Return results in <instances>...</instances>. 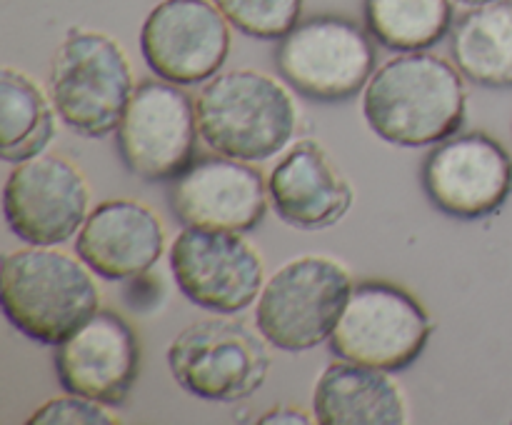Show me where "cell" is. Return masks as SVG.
Returning a JSON list of instances; mask_svg holds the SVG:
<instances>
[{
    "label": "cell",
    "mask_w": 512,
    "mask_h": 425,
    "mask_svg": "<svg viewBox=\"0 0 512 425\" xmlns=\"http://www.w3.org/2000/svg\"><path fill=\"white\" fill-rule=\"evenodd\" d=\"M458 65L430 53H408L375 70L363 93L370 130L403 148L433 145L465 123L468 93Z\"/></svg>",
    "instance_id": "6da1fadb"
},
{
    "label": "cell",
    "mask_w": 512,
    "mask_h": 425,
    "mask_svg": "<svg viewBox=\"0 0 512 425\" xmlns=\"http://www.w3.org/2000/svg\"><path fill=\"white\" fill-rule=\"evenodd\" d=\"M0 300L5 318L43 345H60L100 310L98 285L85 265L53 245L5 255Z\"/></svg>",
    "instance_id": "7a4b0ae2"
},
{
    "label": "cell",
    "mask_w": 512,
    "mask_h": 425,
    "mask_svg": "<svg viewBox=\"0 0 512 425\" xmlns=\"http://www.w3.org/2000/svg\"><path fill=\"white\" fill-rule=\"evenodd\" d=\"M195 113L205 145L245 163L278 155L298 128V108L288 88L253 68L215 75L200 90Z\"/></svg>",
    "instance_id": "3957f363"
},
{
    "label": "cell",
    "mask_w": 512,
    "mask_h": 425,
    "mask_svg": "<svg viewBox=\"0 0 512 425\" xmlns=\"http://www.w3.org/2000/svg\"><path fill=\"white\" fill-rule=\"evenodd\" d=\"M133 68L118 40L70 30L50 63L48 95L68 128L85 138L115 133L133 98Z\"/></svg>",
    "instance_id": "277c9868"
},
{
    "label": "cell",
    "mask_w": 512,
    "mask_h": 425,
    "mask_svg": "<svg viewBox=\"0 0 512 425\" xmlns=\"http://www.w3.org/2000/svg\"><path fill=\"white\" fill-rule=\"evenodd\" d=\"M350 290L353 280L338 260L300 255L263 285L255 323L270 345L285 353H303L330 340Z\"/></svg>",
    "instance_id": "5b68a950"
},
{
    "label": "cell",
    "mask_w": 512,
    "mask_h": 425,
    "mask_svg": "<svg viewBox=\"0 0 512 425\" xmlns=\"http://www.w3.org/2000/svg\"><path fill=\"white\" fill-rule=\"evenodd\" d=\"M168 368L185 393L215 403H238L268 380V340L243 320H195L168 345Z\"/></svg>",
    "instance_id": "8992f818"
},
{
    "label": "cell",
    "mask_w": 512,
    "mask_h": 425,
    "mask_svg": "<svg viewBox=\"0 0 512 425\" xmlns=\"http://www.w3.org/2000/svg\"><path fill=\"white\" fill-rule=\"evenodd\" d=\"M430 333L428 310L408 290L385 280H365L350 290L330 348L350 363L400 373L423 355Z\"/></svg>",
    "instance_id": "52a82bcc"
},
{
    "label": "cell",
    "mask_w": 512,
    "mask_h": 425,
    "mask_svg": "<svg viewBox=\"0 0 512 425\" xmlns=\"http://www.w3.org/2000/svg\"><path fill=\"white\" fill-rule=\"evenodd\" d=\"M280 75L300 95L320 103L353 98L375 73V48L368 33L340 15H318L298 23L275 50Z\"/></svg>",
    "instance_id": "ba28073f"
},
{
    "label": "cell",
    "mask_w": 512,
    "mask_h": 425,
    "mask_svg": "<svg viewBox=\"0 0 512 425\" xmlns=\"http://www.w3.org/2000/svg\"><path fill=\"white\" fill-rule=\"evenodd\" d=\"M198 113L188 93L168 80H145L133 90L118 138L125 168L140 180H175L193 165Z\"/></svg>",
    "instance_id": "9c48e42d"
},
{
    "label": "cell",
    "mask_w": 512,
    "mask_h": 425,
    "mask_svg": "<svg viewBox=\"0 0 512 425\" xmlns=\"http://www.w3.org/2000/svg\"><path fill=\"white\" fill-rule=\"evenodd\" d=\"M423 188L440 213L458 220L495 215L512 193V158L493 135L455 133L423 163Z\"/></svg>",
    "instance_id": "30bf717a"
},
{
    "label": "cell",
    "mask_w": 512,
    "mask_h": 425,
    "mask_svg": "<svg viewBox=\"0 0 512 425\" xmlns=\"http://www.w3.org/2000/svg\"><path fill=\"white\" fill-rule=\"evenodd\" d=\"M170 270L180 293L215 313H240L263 290L260 253L235 230L185 228L170 248Z\"/></svg>",
    "instance_id": "8fae6325"
},
{
    "label": "cell",
    "mask_w": 512,
    "mask_h": 425,
    "mask_svg": "<svg viewBox=\"0 0 512 425\" xmlns=\"http://www.w3.org/2000/svg\"><path fill=\"white\" fill-rule=\"evenodd\" d=\"M90 188L78 165L60 155L15 163L3 188L8 228L28 245H60L88 218Z\"/></svg>",
    "instance_id": "7c38bea8"
},
{
    "label": "cell",
    "mask_w": 512,
    "mask_h": 425,
    "mask_svg": "<svg viewBox=\"0 0 512 425\" xmlns=\"http://www.w3.org/2000/svg\"><path fill=\"white\" fill-rule=\"evenodd\" d=\"M140 50L150 70L168 83H203L228 60V18L208 0H165L145 18Z\"/></svg>",
    "instance_id": "4fadbf2b"
},
{
    "label": "cell",
    "mask_w": 512,
    "mask_h": 425,
    "mask_svg": "<svg viewBox=\"0 0 512 425\" xmlns=\"http://www.w3.org/2000/svg\"><path fill=\"white\" fill-rule=\"evenodd\" d=\"M55 373L65 393L123 405L140 373V340L115 310H98L58 345Z\"/></svg>",
    "instance_id": "5bb4252c"
},
{
    "label": "cell",
    "mask_w": 512,
    "mask_h": 425,
    "mask_svg": "<svg viewBox=\"0 0 512 425\" xmlns=\"http://www.w3.org/2000/svg\"><path fill=\"white\" fill-rule=\"evenodd\" d=\"M268 185L245 160L203 158L175 178L170 205L185 228L248 233L268 210Z\"/></svg>",
    "instance_id": "9a60e30c"
},
{
    "label": "cell",
    "mask_w": 512,
    "mask_h": 425,
    "mask_svg": "<svg viewBox=\"0 0 512 425\" xmlns=\"http://www.w3.org/2000/svg\"><path fill=\"white\" fill-rule=\"evenodd\" d=\"M268 195L280 220L298 230H323L353 208V185L328 150L315 140L295 143L268 178Z\"/></svg>",
    "instance_id": "2e32d148"
},
{
    "label": "cell",
    "mask_w": 512,
    "mask_h": 425,
    "mask_svg": "<svg viewBox=\"0 0 512 425\" xmlns=\"http://www.w3.org/2000/svg\"><path fill=\"white\" fill-rule=\"evenodd\" d=\"M75 250L100 278L128 280L158 263L165 250V230L145 203L105 200L85 218Z\"/></svg>",
    "instance_id": "e0dca14e"
},
{
    "label": "cell",
    "mask_w": 512,
    "mask_h": 425,
    "mask_svg": "<svg viewBox=\"0 0 512 425\" xmlns=\"http://www.w3.org/2000/svg\"><path fill=\"white\" fill-rule=\"evenodd\" d=\"M313 413L323 425H403L408 403L388 370L330 363L315 380Z\"/></svg>",
    "instance_id": "ac0fdd59"
},
{
    "label": "cell",
    "mask_w": 512,
    "mask_h": 425,
    "mask_svg": "<svg viewBox=\"0 0 512 425\" xmlns=\"http://www.w3.org/2000/svg\"><path fill=\"white\" fill-rule=\"evenodd\" d=\"M450 50L470 83L490 90L512 88V0L473 8L453 28Z\"/></svg>",
    "instance_id": "d6986e66"
},
{
    "label": "cell",
    "mask_w": 512,
    "mask_h": 425,
    "mask_svg": "<svg viewBox=\"0 0 512 425\" xmlns=\"http://www.w3.org/2000/svg\"><path fill=\"white\" fill-rule=\"evenodd\" d=\"M55 105L30 75L0 73V158L25 163L48 150L55 138Z\"/></svg>",
    "instance_id": "ffe728a7"
},
{
    "label": "cell",
    "mask_w": 512,
    "mask_h": 425,
    "mask_svg": "<svg viewBox=\"0 0 512 425\" xmlns=\"http://www.w3.org/2000/svg\"><path fill=\"white\" fill-rule=\"evenodd\" d=\"M453 23L450 0H365V25L380 45L418 53L445 38Z\"/></svg>",
    "instance_id": "44dd1931"
},
{
    "label": "cell",
    "mask_w": 512,
    "mask_h": 425,
    "mask_svg": "<svg viewBox=\"0 0 512 425\" xmlns=\"http://www.w3.org/2000/svg\"><path fill=\"white\" fill-rule=\"evenodd\" d=\"M220 13L250 38L278 40L298 25L303 0H215Z\"/></svg>",
    "instance_id": "7402d4cb"
},
{
    "label": "cell",
    "mask_w": 512,
    "mask_h": 425,
    "mask_svg": "<svg viewBox=\"0 0 512 425\" xmlns=\"http://www.w3.org/2000/svg\"><path fill=\"white\" fill-rule=\"evenodd\" d=\"M30 425L38 423H93V425H118L120 420L110 415L98 400L83 398V395L68 393L65 398H53L40 405L28 420Z\"/></svg>",
    "instance_id": "603a6c76"
},
{
    "label": "cell",
    "mask_w": 512,
    "mask_h": 425,
    "mask_svg": "<svg viewBox=\"0 0 512 425\" xmlns=\"http://www.w3.org/2000/svg\"><path fill=\"white\" fill-rule=\"evenodd\" d=\"M260 423H318V418H310L298 408H275L265 413Z\"/></svg>",
    "instance_id": "cb8c5ba5"
},
{
    "label": "cell",
    "mask_w": 512,
    "mask_h": 425,
    "mask_svg": "<svg viewBox=\"0 0 512 425\" xmlns=\"http://www.w3.org/2000/svg\"><path fill=\"white\" fill-rule=\"evenodd\" d=\"M455 3H460V5H468V8H480V5L495 3V0H455Z\"/></svg>",
    "instance_id": "d4e9b609"
},
{
    "label": "cell",
    "mask_w": 512,
    "mask_h": 425,
    "mask_svg": "<svg viewBox=\"0 0 512 425\" xmlns=\"http://www.w3.org/2000/svg\"><path fill=\"white\" fill-rule=\"evenodd\" d=\"M510 130H512V123H510Z\"/></svg>",
    "instance_id": "484cf974"
}]
</instances>
